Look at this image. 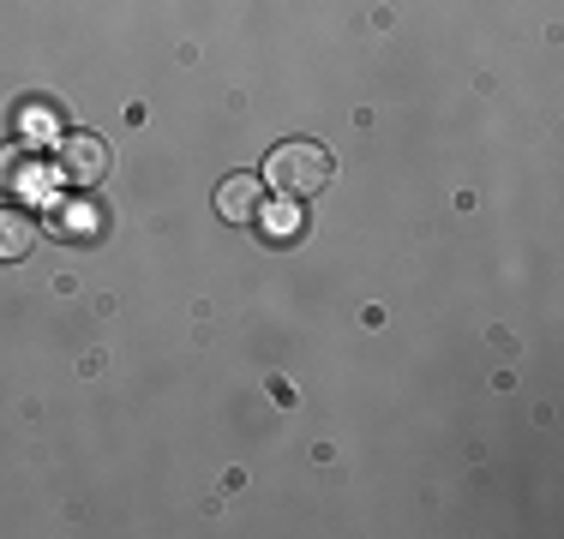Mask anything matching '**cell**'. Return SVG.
<instances>
[{
    "label": "cell",
    "instance_id": "1",
    "mask_svg": "<svg viewBox=\"0 0 564 539\" xmlns=\"http://www.w3.org/2000/svg\"><path fill=\"white\" fill-rule=\"evenodd\" d=\"M330 174H337V162H330V151L318 139H282V144H271V156H264V186H271L276 198H294V205L325 193Z\"/></svg>",
    "mask_w": 564,
    "mask_h": 539
},
{
    "label": "cell",
    "instance_id": "2",
    "mask_svg": "<svg viewBox=\"0 0 564 539\" xmlns=\"http://www.w3.org/2000/svg\"><path fill=\"white\" fill-rule=\"evenodd\" d=\"M55 162H61V174H66L73 186H97L102 174H109V144L90 139V132H66Z\"/></svg>",
    "mask_w": 564,
    "mask_h": 539
},
{
    "label": "cell",
    "instance_id": "3",
    "mask_svg": "<svg viewBox=\"0 0 564 539\" xmlns=\"http://www.w3.org/2000/svg\"><path fill=\"white\" fill-rule=\"evenodd\" d=\"M264 210V180L259 174H228L217 186V216L223 222H259Z\"/></svg>",
    "mask_w": 564,
    "mask_h": 539
},
{
    "label": "cell",
    "instance_id": "4",
    "mask_svg": "<svg viewBox=\"0 0 564 539\" xmlns=\"http://www.w3.org/2000/svg\"><path fill=\"white\" fill-rule=\"evenodd\" d=\"M31 246H36V222H31L24 210L0 205V264H19V258H31Z\"/></svg>",
    "mask_w": 564,
    "mask_h": 539
},
{
    "label": "cell",
    "instance_id": "5",
    "mask_svg": "<svg viewBox=\"0 0 564 539\" xmlns=\"http://www.w3.org/2000/svg\"><path fill=\"white\" fill-rule=\"evenodd\" d=\"M259 222L271 228L276 246H294V234H301V205H294V198H282L276 210H259Z\"/></svg>",
    "mask_w": 564,
    "mask_h": 539
}]
</instances>
